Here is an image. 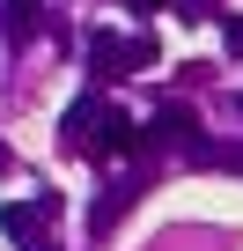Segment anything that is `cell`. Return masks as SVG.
<instances>
[{
	"label": "cell",
	"mask_w": 243,
	"mask_h": 251,
	"mask_svg": "<svg viewBox=\"0 0 243 251\" xmlns=\"http://www.w3.org/2000/svg\"><path fill=\"white\" fill-rule=\"evenodd\" d=\"M59 214V200L52 192H37V200H0V236L8 244H22V251H37V229Z\"/></svg>",
	"instance_id": "6da1fadb"
},
{
	"label": "cell",
	"mask_w": 243,
	"mask_h": 251,
	"mask_svg": "<svg viewBox=\"0 0 243 251\" xmlns=\"http://www.w3.org/2000/svg\"><path fill=\"white\" fill-rule=\"evenodd\" d=\"M96 155H148V126H133L126 111H96Z\"/></svg>",
	"instance_id": "7a4b0ae2"
},
{
	"label": "cell",
	"mask_w": 243,
	"mask_h": 251,
	"mask_svg": "<svg viewBox=\"0 0 243 251\" xmlns=\"http://www.w3.org/2000/svg\"><path fill=\"white\" fill-rule=\"evenodd\" d=\"M96 111H103V96H81V103L59 118V148H66V155H96Z\"/></svg>",
	"instance_id": "3957f363"
},
{
	"label": "cell",
	"mask_w": 243,
	"mask_h": 251,
	"mask_svg": "<svg viewBox=\"0 0 243 251\" xmlns=\"http://www.w3.org/2000/svg\"><path fill=\"white\" fill-rule=\"evenodd\" d=\"M199 133H206V126H199L192 103H162L155 126H148V141H192V155H199Z\"/></svg>",
	"instance_id": "277c9868"
},
{
	"label": "cell",
	"mask_w": 243,
	"mask_h": 251,
	"mask_svg": "<svg viewBox=\"0 0 243 251\" xmlns=\"http://www.w3.org/2000/svg\"><path fill=\"white\" fill-rule=\"evenodd\" d=\"M88 74L96 81H118V74H126V37H118V30H96L88 37Z\"/></svg>",
	"instance_id": "5b68a950"
},
{
	"label": "cell",
	"mask_w": 243,
	"mask_h": 251,
	"mask_svg": "<svg viewBox=\"0 0 243 251\" xmlns=\"http://www.w3.org/2000/svg\"><path fill=\"white\" fill-rule=\"evenodd\" d=\"M133 200H140V177H133V185H110V192L96 200V214H88V229H96V236H110V229H118V214H126Z\"/></svg>",
	"instance_id": "8992f818"
},
{
	"label": "cell",
	"mask_w": 243,
	"mask_h": 251,
	"mask_svg": "<svg viewBox=\"0 0 243 251\" xmlns=\"http://www.w3.org/2000/svg\"><path fill=\"white\" fill-rule=\"evenodd\" d=\"M37 15H44V0H0V30H8V37H30Z\"/></svg>",
	"instance_id": "52a82bcc"
},
{
	"label": "cell",
	"mask_w": 243,
	"mask_h": 251,
	"mask_svg": "<svg viewBox=\"0 0 243 251\" xmlns=\"http://www.w3.org/2000/svg\"><path fill=\"white\" fill-rule=\"evenodd\" d=\"M192 163H206V170H236V177H243V148H199Z\"/></svg>",
	"instance_id": "ba28073f"
},
{
	"label": "cell",
	"mask_w": 243,
	"mask_h": 251,
	"mask_svg": "<svg viewBox=\"0 0 243 251\" xmlns=\"http://www.w3.org/2000/svg\"><path fill=\"white\" fill-rule=\"evenodd\" d=\"M126 67H155V37H148V30L126 37Z\"/></svg>",
	"instance_id": "9c48e42d"
},
{
	"label": "cell",
	"mask_w": 243,
	"mask_h": 251,
	"mask_svg": "<svg viewBox=\"0 0 243 251\" xmlns=\"http://www.w3.org/2000/svg\"><path fill=\"white\" fill-rule=\"evenodd\" d=\"M221 45H228V52L243 59V15H221Z\"/></svg>",
	"instance_id": "30bf717a"
},
{
	"label": "cell",
	"mask_w": 243,
	"mask_h": 251,
	"mask_svg": "<svg viewBox=\"0 0 243 251\" xmlns=\"http://www.w3.org/2000/svg\"><path fill=\"white\" fill-rule=\"evenodd\" d=\"M126 8H133V15H155V8H170V0H126Z\"/></svg>",
	"instance_id": "8fae6325"
},
{
	"label": "cell",
	"mask_w": 243,
	"mask_h": 251,
	"mask_svg": "<svg viewBox=\"0 0 243 251\" xmlns=\"http://www.w3.org/2000/svg\"><path fill=\"white\" fill-rule=\"evenodd\" d=\"M37 251H52V244H37Z\"/></svg>",
	"instance_id": "7c38bea8"
}]
</instances>
